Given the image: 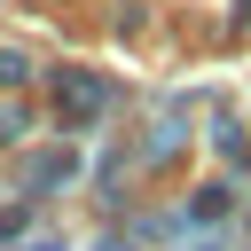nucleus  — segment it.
<instances>
[{
    "label": "nucleus",
    "instance_id": "f257e3e1",
    "mask_svg": "<svg viewBox=\"0 0 251 251\" xmlns=\"http://www.w3.org/2000/svg\"><path fill=\"white\" fill-rule=\"evenodd\" d=\"M16 133H24V118H16V110H0V141H16Z\"/></svg>",
    "mask_w": 251,
    "mask_h": 251
}]
</instances>
